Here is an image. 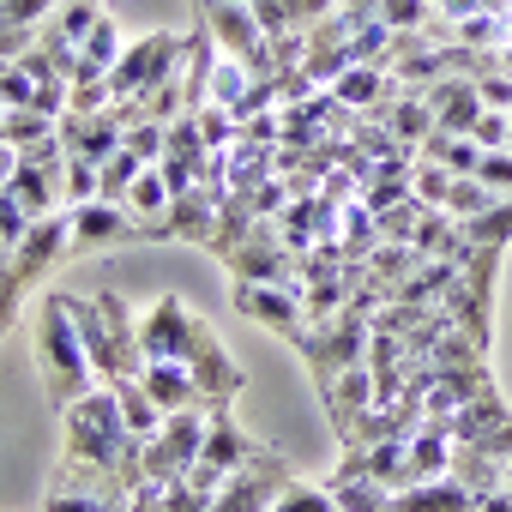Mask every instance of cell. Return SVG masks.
<instances>
[{
    "label": "cell",
    "instance_id": "cell-29",
    "mask_svg": "<svg viewBox=\"0 0 512 512\" xmlns=\"http://www.w3.org/2000/svg\"><path fill=\"white\" fill-rule=\"evenodd\" d=\"M61 127V115H49V109H7V133H0V139H7V145H37V139H49Z\"/></svg>",
    "mask_w": 512,
    "mask_h": 512
},
{
    "label": "cell",
    "instance_id": "cell-30",
    "mask_svg": "<svg viewBox=\"0 0 512 512\" xmlns=\"http://www.w3.org/2000/svg\"><path fill=\"white\" fill-rule=\"evenodd\" d=\"M488 205H500V193L488 187V181H476V175H458L452 181V193H446V211L464 223V217H482Z\"/></svg>",
    "mask_w": 512,
    "mask_h": 512
},
{
    "label": "cell",
    "instance_id": "cell-5",
    "mask_svg": "<svg viewBox=\"0 0 512 512\" xmlns=\"http://www.w3.org/2000/svg\"><path fill=\"white\" fill-rule=\"evenodd\" d=\"M187 61V31H151L139 43H127V55L109 67V91L115 97H145L163 79H175Z\"/></svg>",
    "mask_w": 512,
    "mask_h": 512
},
{
    "label": "cell",
    "instance_id": "cell-28",
    "mask_svg": "<svg viewBox=\"0 0 512 512\" xmlns=\"http://www.w3.org/2000/svg\"><path fill=\"white\" fill-rule=\"evenodd\" d=\"M374 217H380V241H410V247H416V229H422L428 205L410 193V199H398V205H386V211H374Z\"/></svg>",
    "mask_w": 512,
    "mask_h": 512
},
{
    "label": "cell",
    "instance_id": "cell-3",
    "mask_svg": "<svg viewBox=\"0 0 512 512\" xmlns=\"http://www.w3.org/2000/svg\"><path fill=\"white\" fill-rule=\"evenodd\" d=\"M67 241H73V223H67V211H55V217H37L31 235L13 247V272H7V290H0V338L13 332V320H19L25 296L37 290V278H49L55 260H67Z\"/></svg>",
    "mask_w": 512,
    "mask_h": 512
},
{
    "label": "cell",
    "instance_id": "cell-31",
    "mask_svg": "<svg viewBox=\"0 0 512 512\" xmlns=\"http://www.w3.org/2000/svg\"><path fill=\"white\" fill-rule=\"evenodd\" d=\"M272 512H344V500L332 494V488H314V482H290L278 500H272Z\"/></svg>",
    "mask_w": 512,
    "mask_h": 512
},
{
    "label": "cell",
    "instance_id": "cell-45",
    "mask_svg": "<svg viewBox=\"0 0 512 512\" xmlns=\"http://www.w3.org/2000/svg\"><path fill=\"white\" fill-rule=\"evenodd\" d=\"M506 488H512V464H506Z\"/></svg>",
    "mask_w": 512,
    "mask_h": 512
},
{
    "label": "cell",
    "instance_id": "cell-11",
    "mask_svg": "<svg viewBox=\"0 0 512 512\" xmlns=\"http://www.w3.org/2000/svg\"><path fill=\"white\" fill-rule=\"evenodd\" d=\"M187 368H193V380L205 386V398L211 404H235V392L247 386V374L235 368V356L223 350V338L211 332V320H199L193 326V344H187V356H181Z\"/></svg>",
    "mask_w": 512,
    "mask_h": 512
},
{
    "label": "cell",
    "instance_id": "cell-46",
    "mask_svg": "<svg viewBox=\"0 0 512 512\" xmlns=\"http://www.w3.org/2000/svg\"><path fill=\"white\" fill-rule=\"evenodd\" d=\"M428 7H440V0H428Z\"/></svg>",
    "mask_w": 512,
    "mask_h": 512
},
{
    "label": "cell",
    "instance_id": "cell-34",
    "mask_svg": "<svg viewBox=\"0 0 512 512\" xmlns=\"http://www.w3.org/2000/svg\"><path fill=\"white\" fill-rule=\"evenodd\" d=\"M0 103L7 109H37V79L19 61H0Z\"/></svg>",
    "mask_w": 512,
    "mask_h": 512
},
{
    "label": "cell",
    "instance_id": "cell-20",
    "mask_svg": "<svg viewBox=\"0 0 512 512\" xmlns=\"http://www.w3.org/2000/svg\"><path fill=\"white\" fill-rule=\"evenodd\" d=\"M506 416H512V404L500 398V386H482V392H476L452 422H446V428H452V440H458V446H470V440H488Z\"/></svg>",
    "mask_w": 512,
    "mask_h": 512
},
{
    "label": "cell",
    "instance_id": "cell-44",
    "mask_svg": "<svg viewBox=\"0 0 512 512\" xmlns=\"http://www.w3.org/2000/svg\"><path fill=\"white\" fill-rule=\"evenodd\" d=\"M0 133H7V103H0Z\"/></svg>",
    "mask_w": 512,
    "mask_h": 512
},
{
    "label": "cell",
    "instance_id": "cell-36",
    "mask_svg": "<svg viewBox=\"0 0 512 512\" xmlns=\"http://www.w3.org/2000/svg\"><path fill=\"white\" fill-rule=\"evenodd\" d=\"M428 13H434L428 0H380V13H374V19H380V25H392V31H422V25H428Z\"/></svg>",
    "mask_w": 512,
    "mask_h": 512
},
{
    "label": "cell",
    "instance_id": "cell-25",
    "mask_svg": "<svg viewBox=\"0 0 512 512\" xmlns=\"http://www.w3.org/2000/svg\"><path fill=\"white\" fill-rule=\"evenodd\" d=\"M326 488L344 500V512H392V488L374 476H326Z\"/></svg>",
    "mask_w": 512,
    "mask_h": 512
},
{
    "label": "cell",
    "instance_id": "cell-24",
    "mask_svg": "<svg viewBox=\"0 0 512 512\" xmlns=\"http://www.w3.org/2000/svg\"><path fill=\"white\" fill-rule=\"evenodd\" d=\"M452 482H464V488L482 500V494L506 488V464H500V458H488L482 446H458V452H452Z\"/></svg>",
    "mask_w": 512,
    "mask_h": 512
},
{
    "label": "cell",
    "instance_id": "cell-8",
    "mask_svg": "<svg viewBox=\"0 0 512 512\" xmlns=\"http://www.w3.org/2000/svg\"><path fill=\"white\" fill-rule=\"evenodd\" d=\"M296 482V470L266 446L253 464H241V470H229V482L217 488V500H211V512H272V500L284 494Z\"/></svg>",
    "mask_w": 512,
    "mask_h": 512
},
{
    "label": "cell",
    "instance_id": "cell-35",
    "mask_svg": "<svg viewBox=\"0 0 512 512\" xmlns=\"http://www.w3.org/2000/svg\"><path fill=\"white\" fill-rule=\"evenodd\" d=\"M103 193V169L91 157H67V205H85Z\"/></svg>",
    "mask_w": 512,
    "mask_h": 512
},
{
    "label": "cell",
    "instance_id": "cell-21",
    "mask_svg": "<svg viewBox=\"0 0 512 512\" xmlns=\"http://www.w3.org/2000/svg\"><path fill=\"white\" fill-rule=\"evenodd\" d=\"M386 127H392V139H398L404 151H422V139L434 133V109H428V97H422V91H398L392 109H386Z\"/></svg>",
    "mask_w": 512,
    "mask_h": 512
},
{
    "label": "cell",
    "instance_id": "cell-15",
    "mask_svg": "<svg viewBox=\"0 0 512 512\" xmlns=\"http://www.w3.org/2000/svg\"><path fill=\"white\" fill-rule=\"evenodd\" d=\"M139 380H145V392L157 398V410H163V416H175V410H217V404L205 398V386L193 380V368H187V362H145V368H139Z\"/></svg>",
    "mask_w": 512,
    "mask_h": 512
},
{
    "label": "cell",
    "instance_id": "cell-23",
    "mask_svg": "<svg viewBox=\"0 0 512 512\" xmlns=\"http://www.w3.org/2000/svg\"><path fill=\"white\" fill-rule=\"evenodd\" d=\"M416 157H428V163H440V169H452V175H476V163H482V145L470 139V133H428L422 139V151Z\"/></svg>",
    "mask_w": 512,
    "mask_h": 512
},
{
    "label": "cell",
    "instance_id": "cell-7",
    "mask_svg": "<svg viewBox=\"0 0 512 512\" xmlns=\"http://www.w3.org/2000/svg\"><path fill=\"white\" fill-rule=\"evenodd\" d=\"M223 266H229L235 284H302V253L284 247V235H278L272 217L253 223V235L223 253Z\"/></svg>",
    "mask_w": 512,
    "mask_h": 512
},
{
    "label": "cell",
    "instance_id": "cell-37",
    "mask_svg": "<svg viewBox=\"0 0 512 512\" xmlns=\"http://www.w3.org/2000/svg\"><path fill=\"white\" fill-rule=\"evenodd\" d=\"M470 139H476L482 151H506V145H512V115H506V109H482L476 127H470Z\"/></svg>",
    "mask_w": 512,
    "mask_h": 512
},
{
    "label": "cell",
    "instance_id": "cell-40",
    "mask_svg": "<svg viewBox=\"0 0 512 512\" xmlns=\"http://www.w3.org/2000/svg\"><path fill=\"white\" fill-rule=\"evenodd\" d=\"M476 97H482V109H506V115H512V73H506V67H488V73L476 79Z\"/></svg>",
    "mask_w": 512,
    "mask_h": 512
},
{
    "label": "cell",
    "instance_id": "cell-9",
    "mask_svg": "<svg viewBox=\"0 0 512 512\" xmlns=\"http://www.w3.org/2000/svg\"><path fill=\"white\" fill-rule=\"evenodd\" d=\"M229 308H235L241 320H253V326L278 332L284 344L308 326V302H302L296 284H229Z\"/></svg>",
    "mask_w": 512,
    "mask_h": 512
},
{
    "label": "cell",
    "instance_id": "cell-17",
    "mask_svg": "<svg viewBox=\"0 0 512 512\" xmlns=\"http://www.w3.org/2000/svg\"><path fill=\"white\" fill-rule=\"evenodd\" d=\"M67 308H73V320H79V338H85V356H91L97 380H103V386H121L127 374H121V356H115V338H109V320H103L97 296H67Z\"/></svg>",
    "mask_w": 512,
    "mask_h": 512
},
{
    "label": "cell",
    "instance_id": "cell-19",
    "mask_svg": "<svg viewBox=\"0 0 512 512\" xmlns=\"http://www.w3.org/2000/svg\"><path fill=\"white\" fill-rule=\"evenodd\" d=\"M392 512H482V500L452 482V476H434V482H416V488H398L392 494Z\"/></svg>",
    "mask_w": 512,
    "mask_h": 512
},
{
    "label": "cell",
    "instance_id": "cell-38",
    "mask_svg": "<svg viewBox=\"0 0 512 512\" xmlns=\"http://www.w3.org/2000/svg\"><path fill=\"white\" fill-rule=\"evenodd\" d=\"M163 139H169L163 121H133V127H127V151H133L139 163H163Z\"/></svg>",
    "mask_w": 512,
    "mask_h": 512
},
{
    "label": "cell",
    "instance_id": "cell-1",
    "mask_svg": "<svg viewBox=\"0 0 512 512\" xmlns=\"http://www.w3.org/2000/svg\"><path fill=\"white\" fill-rule=\"evenodd\" d=\"M61 428H67V458L103 464V470H115L127 488H145V440L127 428V410H121L115 386L79 392V398L61 410Z\"/></svg>",
    "mask_w": 512,
    "mask_h": 512
},
{
    "label": "cell",
    "instance_id": "cell-43",
    "mask_svg": "<svg viewBox=\"0 0 512 512\" xmlns=\"http://www.w3.org/2000/svg\"><path fill=\"white\" fill-rule=\"evenodd\" d=\"M482 512H512V488H494V494H482Z\"/></svg>",
    "mask_w": 512,
    "mask_h": 512
},
{
    "label": "cell",
    "instance_id": "cell-39",
    "mask_svg": "<svg viewBox=\"0 0 512 512\" xmlns=\"http://www.w3.org/2000/svg\"><path fill=\"white\" fill-rule=\"evenodd\" d=\"M476 181H488L500 199H512V145H506V151H482V163H476Z\"/></svg>",
    "mask_w": 512,
    "mask_h": 512
},
{
    "label": "cell",
    "instance_id": "cell-14",
    "mask_svg": "<svg viewBox=\"0 0 512 512\" xmlns=\"http://www.w3.org/2000/svg\"><path fill=\"white\" fill-rule=\"evenodd\" d=\"M452 452H458L452 428L428 416V422H422V428L404 440V488H416V482H434V476H452Z\"/></svg>",
    "mask_w": 512,
    "mask_h": 512
},
{
    "label": "cell",
    "instance_id": "cell-32",
    "mask_svg": "<svg viewBox=\"0 0 512 512\" xmlns=\"http://www.w3.org/2000/svg\"><path fill=\"white\" fill-rule=\"evenodd\" d=\"M97 169H103V199H121V205H127V193H133L139 169H151V163H139V157L121 145V151H115V157H103Z\"/></svg>",
    "mask_w": 512,
    "mask_h": 512
},
{
    "label": "cell",
    "instance_id": "cell-22",
    "mask_svg": "<svg viewBox=\"0 0 512 512\" xmlns=\"http://www.w3.org/2000/svg\"><path fill=\"white\" fill-rule=\"evenodd\" d=\"M410 169H416V157H380V163L362 175V199H368L374 211L410 199Z\"/></svg>",
    "mask_w": 512,
    "mask_h": 512
},
{
    "label": "cell",
    "instance_id": "cell-27",
    "mask_svg": "<svg viewBox=\"0 0 512 512\" xmlns=\"http://www.w3.org/2000/svg\"><path fill=\"white\" fill-rule=\"evenodd\" d=\"M79 55H85V61H91L97 73H109V67H115V61L127 55V37H121V25H115V19L103 13V19H97V25L85 31V43H79Z\"/></svg>",
    "mask_w": 512,
    "mask_h": 512
},
{
    "label": "cell",
    "instance_id": "cell-42",
    "mask_svg": "<svg viewBox=\"0 0 512 512\" xmlns=\"http://www.w3.org/2000/svg\"><path fill=\"white\" fill-rule=\"evenodd\" d=\"M13 169H19V145H7V139H0V187L13 181Z\"/></svg>",
    "mask_w": 512,
    "mask_h": 512
},
{
    "label": "cell",
    "instance_id": "cell-41",
    "mask_svg": "<svg viewBox=\"0 0 512 512\" xmlns=\"http://www.w3.org/2000/svg\"><path fill=\"white\" fill-rule=\"evenodd\" d=\"M97 19H103V13H97V0H67V7L55 13V25H61L73 43H85V31H91Z\"/></svg>",
    "mask_w": 512,
    "mask_h": 512
},
{
    "label": "cell",
    "instance_id": "cell-4",
    "mask_svg": "<svg viewBox=\"0 0 512 512\" xmlns=\"http://www.w3.org/2000/svg\"><path fill=\"white\" fill-rule=\"evenodd\" d=\"M368 314L362 308H344L338 320H326V326H302L296 338H290V350L308 362V374H314V386L326 392L344 368H356V362H368Z\"/></svg>",
    "mask_w": 512,
    "mask_h": 512
},
{
    "label": "cell",
    "instance_id": "cell-2",
    "mask_svg": "<svg viewBox=\"0 0 512 512\" xmlns=\"http://www.w3.org/2000/svg\"><path fill=\"white\" fill-rule=\"evenodd\" d=\"M37 368H43V392L55 410H67L79 392L103 386L91 356H85V338H79V320L67 308V296H49L37 308Z\"/></svg>",
    "mask_w": 512,
    "mask_h": 512
},
{
    "label": "cell",
    "instance_id": "cell-13",
    "mask_svg": "<svg viewBox=\"0 0 512 512\" xmlns=\"http://www.w3.org/2000/svg\"><path fill=\"white\" fill-rule=\"evenodd\" d=\"M61 145H67V157H91V163H103V157H115V151L127 145V121H121L115 103L97 109V115L67 109V115H61Z\"/></svg>",
    "mask_w": 512,
    "mask_h": 512
},
{
    "label": "cell",
    "instance_id": "cell-33",
    "mask_svg": "<svg viewBox=\"0 0 512 512\" xmlns=\"http://www.w3.org/2000/svg\"><path fill=\"white\" fill-rule=\"evenodd\" d=\"M452 169H440V163H428V157H416V169H410V193L422 199V205H440L446 211V193H452Z\"/></svg>",
    "mask_w": 512,
    "mask_h": 512
},
{
    "label": "cell",
    "instance_id": "cell-10",
    "mask_svg": "<svg viewBox=\"0 0 512 512\" xmlns=\"http://www.w3.org/2000/svg\"><path fill=\"white\" fill-rule=\"evenodd\" d=\"M67 223H73V241L67 253H97V247H121V241H139V217L121 205V199H85V205H67Z\"/></svg>",
    "mask_w": 512,
    "mask_h": 512
},
{
    "label": "cell",
    "instance_id": "cell-26",
    "mask_svg": "<svg viewBox=\"0 0 512 512\" xmlns=\"http://www.w3.org/2000/svg\"><path fill=\"white\" fill-rule=\"evenodd\" d=\"M169 181H163V169L151 163V169H139V181H133V193H127V211L139 217V223H157L163 211H169Z\"/></svg>",
    "mask_w": 512,
    "mask_h": 512
},
{
    "label": "cell",
    "instance_id": "cell-47",
    "mask_svg": "<svg viewBox=\"0 0 512 512\" xmlns=\"http://www.w3.org/2000/svg\"><path fill=\"white\" fill-rule=\"evenodd\" d=\"M241 7H247V0H241Z\"/></svg>",
    "mask_w": 512,
    "mask_h": 512
},
{
    "label": "cell",
    "instance_id": "cell-16",
    "mask_svg": "<svg viewBox=\"0 0 512 512\" xmlns=\"http://www.w3.org/2000/svg\"><path fill=\"white\" fill-rule=\"evenodd\" d=\"M320 404H326V416H332V428H338V440H350V428L374 410V368L368 362H356V368H344L326 392H320Z\"/></svg>",
    "mask_w": 512,
    "mask_h": 512
},
{
    "label": "cell",
    "instance_id": "cell-6",
    "mask_svg": "<svg viewBox=\"0 0 512 512\" xmlns=\"http://www.w3.org/2000/svg\"><path fill=\"white\" fill-rule=\"evenodd\" d=\"M205 428H211V410H175V416H163V428L145 440V482H157V488L181 482L199 464V452H205Z\"/></svg>",
    "mask_w": 512,
    "mask_h": 512
},
{
    "label": "cell",
    "instance_id": "cell-12",
    "mask_svg": "<svg viewBox=\"0 0 512 512\" xmlns=\"http://www.w3.org/2000/svg\"><path fill=\"white\" fill-rule=\"evenodd\" d=\"M193 326H199V314H193L181 296H157V308L139 320V350H145V362H181L187 344H193Z\"/></svg>",
    "mask_w": 512,
    "mask_h": 512
},
{
    "label": "cell",
    "instance_id": "cell-18",
    "mask_svg": "<svg viewBox=\"0 0 512 512\" xmlns=\"http://www.w3.org/2000/svg\"><path fill=\"white\" fill-rule=\"evenodd\" d=\"M260 452H266V446H260V440H253V434H247V428L229 416V404H217V410H211V428H205V452H199L205 464H217V470L229 476V470L253 464Z\"/></svg>",
    "mask_w": 512,
    "mask_h": 512
}]
</instances>
